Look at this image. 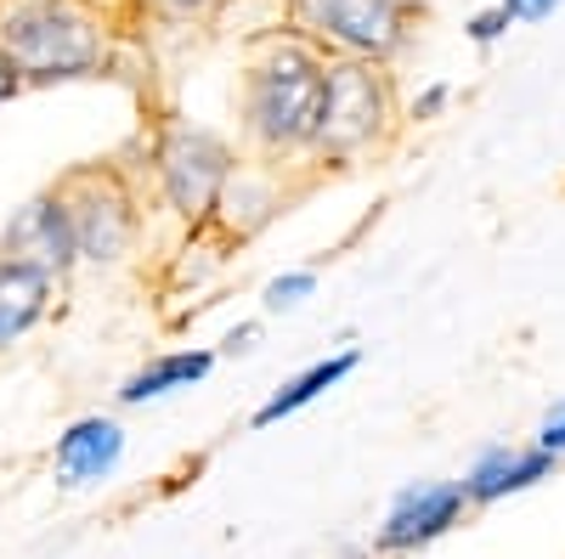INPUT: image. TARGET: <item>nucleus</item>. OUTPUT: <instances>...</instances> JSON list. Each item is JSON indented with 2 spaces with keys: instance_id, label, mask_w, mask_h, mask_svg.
<instances>
[{
  "instance_id": "f257e3e1",
  "label": "nucleus",
  "mask_w": 565,
  "mask_h": 559,
  "mask_svg": "<svg viewBox=\"0 0 565 559\" xmlns=\"http://www.w3.org/2000/svg\"><path fill=\"white\" fill-rule=\"evenodd\" d=\"M0 57L23 85L85 79L108 57V29L85 0H12L0 12Z\"/></svg>"
},
{
  "instance_id": "f03ea898",
  "label": "nucleus",
  "mask_w": 565,
  "mask_h": 559,
  "mask_svg": "<svg viewBox=\"0 0 565 559\" xmlns=\"http://www.w3.org/2000/svg\"><path fill=\"white\" fill-rule=\"evenodd\" d=\"M322 74L328 63L311 40L295 34V40L271 45L244 79V119H249L255 142H266L271 153L311 148L317 114H322Z\"/></svg>"
},
{
  "instance_id": "7ed1b4c3",
  "label": "nucleus",
  "mask_w": 565,
  "mask_h": 559,
  "mask_svg": "<svg viewBox=\"0 0 565 559\" xmlns=\"http://www.w3.org/2000/svg\"><path fill=\"white\" fill-rule=\"evenodd\" d=\"M391 130V79L367 57H334L322 74V114L311 148L351 159Z\"/></svg>"
},
{
  "instance_id": "20e7f679",
  "label": "nucleus",
  "mask_w": 565,
  "mask_h": 559,
  "mask_svg": "<svg viewBox=\"0 0 565 559\" xmlns=\"http://www.w3.org/2000/svg\"><path fill=\"white\" fill-rule=\"evenodd\" d=\"M289 18L300 40H311L317 52L328 45L340 57L385 63L407 45V12L391 0H289Z\"/></svg>"
},
{
  "instance_id": "39448f33",
  "label": "nucleus",
  "mask_w": 565,
  "mask_h": 559,
  "mask_svg": "<svg viewBox=\"0 0 565 559\" xmlns=\"http://www.w3.org/2000/svg\"><path fill=\"white\" fill-rule=\"evenodd\" d=\"M63 209H68V226H74V255L85 260H119L136 238V209H130V193L103 175V170H85L63 186Z\"/></svg>"
},
{
  "instance_id": "423d86ee",
  "label": "nucleus",
  "mask_w": 565,
  "mask_h": 559,
  "mask_svg": "<svg viewBox=\"0 0 565 559\" xmlns=\"http://www.w3.org/2000/svg\"><path fill=\"white\" fill-rule=\"evenodd\" d=\"M159 175L164 193L186 221H204L221 204V186L232 175V153L215 142L210 130H170L159 142Z\"/></svg>"
},
{
  "instance_id": "0eeeda50",
  "label": "nucleus",
  "mask_w": 565,
  "mask_h": 559,
  "mask_svg": "<svg viewBox=\"0 0 565 559\" xmlns=\"http://www.w3.org/2000/svg\"><path fill=\"white\" fill-rule=\"evenodd\" d=\"M0 255H12L45 277H63L79 255H74V226H68V209H63V193H45L34 204H23L7 226V249Z\"/></svg>"
},
{
  "instance_id": "6e6552de",
  "label": "nucleus",
  "mask_w": 565,
  "mask_h": 559,
  "mask_svg": "<svg viewBox=\"0 0 565 559\" xmlns=\"http://www.w3.org/2000/svg\"><path fill=\"white\" fill-rule=\"evenodd\" d=\"M463 508V486H407L391 508V520L380 531L385 548H413V542H430L441 537Z\"/></svg>"
},
{
  "instance_id": "1a4fd4ad",
  "label": "nucleus",
  "mask_w": 565,
  "mask_h": 559,
  "mask_svg": "<svg viewBox=\"0 0 565 559\" xmlns=\"http://www.w3.org/2000/svg\"><path fill=\"white\" fill-rule=\"evenodd\" d=\"M45 300H52V277L0 255V351H12L45 316Z\"/></svg>"
},
{
  "instance_id": "9d476101",
  "label": "nucleus",
  "mask_w": 565,
  "mask_h": 559,
  "mask_svg": "<svg viewBox=\"0 0 565 559\" xmlns=\"http://www.w3.org/2000/svg\"><path fill=\"white\" fill-rule=\"evenodd\" d=\"M125 452V436L119 424H108V418H79V424L57 441V475L68 486H85V481H103L114 463Z\"/></svg>"
},
{
  "instance_id": "9b49d317",
  "label": "nucleus",
  "mask_w": 565,
  "mask_h": 559,
  "mask_svg": "<svg viewBox=\"0 0 565 559\" xmlns=\"http://www.w3.org/2000/svg\"><path fill=\"white\" fill-rule=\"evenodd\" d=\"M548 458L554 452H492L476 463V475H469L463 497H503V492H521L532 481L548 475Z\"/></svg>"
},
{
  "instance_id": "f8f14e48",
  "label": "nucleus",
  "mask_w": 565,
  "mask_h": 559,
  "mask_svg": "<svg viewBox=\"0 0 565 559\" xmlns=\"http://www.w3.org/2000/svg\"><path fill=\"white\" fill-rule=\"evenodd\" d=\"M351 367H356V351H340V356H328V362H311V367L300 373V379H289V385H282V390H277V396L255 412V424L266 430V424H277V418L300 412V407H306V401H317L328 385H340Z\"/></svg>"
},
{
  "instance_id": "ddd939ff",
  "label": "nucleus",
  "mask_w": 565,
  "mask_h": 559,
  "mask_svg": "<svg viewBox=\"0 0 565 559\" xmlns=\"http://www.w3.org/2000/svg\"><path fill=\"white\" fill-rule=\"evenodd\" d=\"M210 351H181V356H159L153 367H141L136 379L119 390L125 401H153V396H164V390H181V385H193V379H204L210 373Z\"/></svg>"
},
{
  "instance_id": "4468645a",
  "label": "nucleus",
  "mask_w": 565,
  "mask_h": 559,
  "mask_svg": "<svg viewBox=\"0 0 565 559\" xmlns=\"http://www.w3.org/2000/svg\"><path fill=\"white\" fill-rule=\"evenodd\" d=\"M311 289H317L311 271H289V277H277V283L266 289V305H271V311H289V305H300Z\"/></svg>"
},
{
  "instance_id": "2eb2a0df",
  "label": "nucleus",
  "mask_w": 565,
  "mask_h": 559,
  "mask_svg": "<svg viewBox=\"0 0 565 559\" xmlns=\"http://www.w3.org/2000/svg\"><path fill=\"white\" fill-rule=\"evenodd\" d=\"M509 23H514V18H509V7L498 0L492 12H476V18H469V40H476V45H492V40L509 29Z\"/></svg>"
},
{
  "instance_id": "dca6fc26",
  "label": "nucleus",
  "mask_w": 565,
  "mask_h": 559,
  "mask_svg": "<svg viewBox=\"0 0 565 559\" xmlns=\"http://www.w3.org/2000/svg\"><path fill=\"white\" fill-rule=\"evenodd\" d=\"M503 7H509L514 23H537V18H548L559 7V0H503Z\"/></svg>"
},
{
  "instance_id": "f3484780",
  "label": "nucleus",
  "mask_w": 565,
  "mask_h": 559,
  "mask_svg": "<svg viewBox=\"0 0 565 559\" xmlns=\"http://www.w3.org/2000/svg\"><path fill=\"white\" fill-rule=\"evenodd\" d=\"M447 97H452V90H447V85H430V90H424V97L413 103V119H436V114L447 108Z\"/></svg>"
},
{
  "instance_id": "a211bd4d",
  "label": "nucleus",
  "mask_w": 565,
  "mask_h": 559,
  "mask_svg": "<svg viewBox=\"0 0 565 559\" xmlns=\"http://www.w3.org/2000/svg\"><path fill=\"white\" fill-rule=\"evenodd\" d=\"M18 90H23V79H18V68H12L7 57H0V103H12V97H18Z\"/></svg>"
},
{
  "instance_id": "6ab92c4d",
  "label": "nucleus",
  "mask_w": 565,
  "mask_h": 559,
  "mask_svg": "<svg viewBox=\"0 0 565 559\" xmlns=\"http://www.w3.org/2000/svg\"><path fill=\"white\" fill-rule=\"evenodd\" d=\"M159 7H170V12H210L215 0H159Z\"/></svg>"
},
{
  "instance_id": "aec40b11",
  "label": "nucleus",
  "mask_w": 565,
  "mask_h": 559,
  "mask_svg": "<svg viewBox=\"0 0 565 559\" xmlns=\"http://www.w3.org/2000/svg\"><path fill=\"white\" fill-rule=\"evenodd\" d=\"M255 334H260V329H255V322H244V329H238V334H232V340H226V351H249V340H255Z\"/></svg>"
},
{
  "instance_id": "412c9836",
  "label": "nucleus",
  "mask_w": 565,
  "mask_h": 559,
  "mask_svg": "<svg viewBox=\"0 0 565 559\" xmlns=\"http://www.w3.org/2000/svg\"><path fill=\"white\" fill-rule=\"evenodd\" d=\"M391 7H402V12H413V7H424V0H391Z\"/></svg>"
}]
</instances>
